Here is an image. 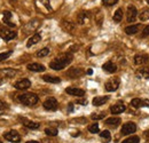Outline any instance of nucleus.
I'll return each instance as SVG.
<instances>
[{
  "label": "nucleus",
  "instance_id": "obj_1",
  "mask_svg": "<svg viewBox=\"0 0 149 143\" xmlns=\"http://www.w3.org/2000/svg\"><path fill=\"white\" fill-rule=\"evenodd\" d=\"M72 58H74V56H72V54L71 53L61 54V55L56 56L55 58L49 63V67H51V69L56 70V71H58V70H63L65 67H68V65L71 63Z\"/></svg>",
  "mask_w": 149,
  "mask_h": 143
},
{
  "label": "nucleus",
  "instance_id": "obj_2",
  "mask_svg": "<svg viewBox=\"0 0 149 143\" xmlns=\"http://www.w3.org/2000/svg\"><path fill=\"white\" fill-rule=\"evenodd\" d=\"M19 101L22 104H24V106L32 107V106L37 104L39 99H38L37 95L33 94V93H24V94H22V95L19 96Z\"/></svg>",
  "mask_w": 149,
  "mask_h": 143
},
{
  "label": "nucleus",
  "instance_id": "obj_3",
  "mask_svg": "<svg viewBox=\"0 0 149 143\" xmlns=\"http://www.w3.org/2000/svg\"><path fill=\"white\" fill-rule=\"evenodd\" d=\"M0 37L6 41H10V40H13L17 37V32L13 31V30H9L7 28H1L0 29Z\"/></svg>",
  "mask_w": 149,
  "mask_h": 143
},
{
  "label": "nucleus",
  "instance_id": "obj_4",
  "mask_svg": "<svg viewBox=\"0 0 149 143\" xmlns=\"http://www.w3.org/2000/svg\"><path fill=\"white\" fill-rule=\"evenodd\" d=\"M119 84H120L119 78L113 77V78H110V79L106 83L104 87H106V90H108V92H115V90L119 87Z\"/></svg>",
  "mask_w": 149,
  "mask_h": 143
},
{
  "label": "nucleus",
  "instance_id": "obj_5",
  "mask_svg": "<svg viewBox=\"0 0 149 143\" xmlns=\"http://www.w3.org/2000/svg\"><path fill=\"white\" fill-rule=\"evenodd\" d=\"M3 136H5V139H6L7 141H9V142H13V143L21 142V135H19L15 129H12V131L7 132Z\"/></svg>",
  "mask_w": 149,
  "mask_h": 143
},
{
  "label": "nucleus",
  "instance_id": "obj_6",
  "mask_svg": "<svg viewBox=\"0 0 149 143\" xmlns=\"http://www.w3.org/2000/svg\"><path fill=\"white\" fill-rule=\"evenodd\" d=\"M136 16H138V9L135 8L134 5H130L127 7V12H126V19H127V22H130V23L134 22Z\"/></svg>",
  "mask_w": 149,
  "mask_h": 143
},
{
  "label": "nucleus",
  "instance_id": "obj_7",
  "mask_svg": "<svg viewBox=\"0 0 149 143\" xmlns=\"http://www.w3.org/2000/svg\"><path fill=\"white\" fill-rule=\"evenodd\" d=\"M44 108L46 109V110H49V111H55L57 107H58V103H57V101H56L55 97H49V99H47L45 102H44Z\"/></svg>",
  "mask_w": 149,
  "mask_h": 143
},
{
  "label": "nucleus",
  "instance_id": "obj_8",
  "mask_svg": "<svg viewBox=\"0 0 149 143\" xmlns=\"http://www.w3.org/2000/svg\"><path fill=\"white\" fill-rule=\"evenodd\" d=\"M125 110H126V106L123 102H118V103H116V104H113V106L110 107V112H111L112 115L123 113Z\"/></svg>",
  "mask_w": 149,
  "mask_h": 143
},
{
  "label": "nucleus",
  "instance_id": "obj_9",
  "mask_svg": "<svg viewBox=\"0 0 149 143\" xmlns=\"http://www.w3.org/2000/svg\"><path fill=\"white\" fill-rule=\"evenodd\" d=\"M136 131V125L133 123H126L125 125H123L122 127V134L123 135H130L133 134Z\"/></svg>",
  "mask_w": 149,
  "mask_h": 143
},
{
  "label": "nucleus",
  "instance_id": "obj_10",
  "mask_svg": "<svg viewBox=\"0 0 149 143\" xmlns=\"http://www.w3.org/2000/svg\"><path fill=\"white\" fill-rule=\"evenodd\" d=\"M14 86H15L16 90H28V88H30V86H31V81H30L29 79H21V80L15 83Z\"/></svg>",
  "mask_w": 149,
  "mask_h": 143
},
{
  "label": "nucleus",
  "instance_id": "obj_11",
  "mask_svg": "<svg viewBox=\"0 0 149 143\" xmlns=\"http://www.w3.org/2000/svg\"><path fill=\"white\" fill-rule=\"evenodd\" d=\"M131 106L135 109L142 107H149V100H141V99H133L131 101Z\"/></svg>",
  "mask_w": 149,
  "mask_h": 143
},
{
  "label": "nucleus",
  "instance_id": "obj_12",
  "mask_svg": "<svg viewBox=\"0 0 149 143\" xmlns=\"http://www.w3.org/2000/svg\"><path fill=\"white\" fill-rule=\"evenodd\" d=\"M2 21H3V23L5 24H7L8 26H10V28H15V23H13V21H12V17H13V14L9 12V10H5L3 13H2Z\"/></svg>",
  "mask_w": 149,
  "mask_h": 143
},
{
  "label": "nucleus",
  "instance_id": "obj_13",
  "mask_svg": "<svg viewBox=\"0 0 149 143\" xmlns=\"http://www.w3.org/2000/svg\"><path fill=\"white\" fill-rule=\"evenodd\" d=\"M21 121H22L23 125L25 126L26 128H29V129H38V128L40 127V124H39V123L31 121V120H29V119H26V118H21Z\"/></svg>",
  "mask_w": 149,
  "mask_h": 143
},
{
  "label": "nucleus",
  "instance_id": "obj_14",
  "mask_svg": "<svg viewBox=\"0 0 149 143\" xmlns=\"http://www.w3.org/2000/svg\"><path fill=\"white\" fill-rule=\"evenodd\" d=\"M67 94H69V95H72V96H84L85 95V92L83 90H80V88H74V87H68L67 90Z\"/></svg>",
  "mask_w": 149,
  "mask_h": 143
},
{
  "label": "nucleus",
  "instance_id": "obj_15",
  "mask_svg": "<svg viewBox=\"0 0 149 143\" xmlns=\"http://www.w3.org/2000/svg\"><path fill=\"white\" fill-rule=\"evenodd\" d=\"M88 18H90V13H88V12L83 10V12H80V13L78 14L77 21H78V23H79V24H85V23L88 21Z\"/></svg>",
  "mask_w": 149,
  "mask_h": 143
},
{
  "label": "nucleus",
  "instance_id": "obj_16",
  "mask_svg": "<svg viewBox=\"0 0 149 143\" xmlns=\"http://www.w3.org/2000/svg\"><path fill=\"white\" fill-rule=\"evenodd\" d=\"M108 100H109V96H97V97H94L93 99V106L94 107L103 106Z\"/></svg>",
  "mask_w": 149,
  "mask_h": 143
},
{
  "label": "nucleus",
  "instance_id": "obj_17",
  "mask_svg": "<svg viewBox=\"0 0 149 143\" xmlns=\"http://www.w3.org/2000/svg\"><path fill=\"white\" fill-rule=\"evenodd\" d=\"M61 25H62L63 30L67 31V32H72V31L74 30V24L72 23V22H70V21L64 19V21H62Z\"/></svg>",
  "mask_w": 149,
  "mask_h": 143
},
{
  "label": "nucleus",
  "instance_id": "obj_18",
  "mask_svg": "<svg viewBox=\"0 0 149 143\" xmlns=\"http://www.w3.org/2000/svg\"><path fill=\"white\" fill-rule=\"evenodd\" d=\"M28 69L30 71H36V72L45 71V67L42 64H39V63H30V64H28Z\"/></svg>",
  "mask_w": 149,
  "mask_h": 143
},
{
  "label": "nucleus",
  "instance_id": "obj_19",
  "mask_svg": "<svg viewBox=\"0 0 149 143\" xmlns=\"http://www.w3.org/2000/svg\"><path fill=\"white\" fill-rule=\"evenodd\" d=\"M102 69H103L104 71L109 72V73H113V72H116V70H117V67H116V64L112 63V62H106V63L103 64Z\"/></svg>",
  "mask_w": 149,
  "mask_h": 143
},
{
  "label": "nucleus",
  "instance_id": "obj_20",
  "mask_svg": "<svg viewBox=\"0 0 149 143\" xmlns=\"http://www.w3.org/2000/svg\"><path fill=\"white\" fill-rule=\"evenodd\" d=\"M83 74V70L81 69H77V68H72V69H70L68 73H67V76L69 77V78H78V77H80Z\"/></svg>",
  "mask_w": 149,
  "mask_h": 143
},
{
  "label": "nucleus",
  "instance_id": "obj_21",
  "mask_svg": "<svg viewBox=\"0 0 149 143\" xmlns=\"http://www.w3.org/2000/svg\"><path fill=\"white\" fill-rule=\"evenodd\" d=\"M40 39H41V35L40 33H36V35H33L32 37H30V39L26 42V47H31L32 45L38 44L40 41Z\"/></svg>",
  "mask_w": 149,
  "mask_h": 143
},
{
  "label": "nucleus",
  "instance_id": "obj_22",
  "mask_svg": "<svg viewBox=\"0 0 149 143\" xmlns=\"http://www.w3.org/2000/svg\"><path fill=\"white\" fill-rule=\"evenodd\" d=\"M148 62V56L147 55H136L134 57V63L140 65V64H146Z\"/></svg>",
  "mask_w": 149,
  "mask_h": 143
},
{
  "label": "nucleus",
  "instance_id": "obj_23",
  "mask_svg": "<svg viewBox=\"0 0 149 143\" xmlns=\"http://www.w3.org/2000/svg\"><path fill=\"white\" fill-rule=\"evenodd\" d=\"M141 28V25L140 24H135V25H130V26H127V28H125V32L127 33V35H135L138 31H139V29Z\"/></svg>",
  "mask_w": 149,
  "mask_h": 143
},
{
  "label": "nucleus",
  "instance_id": "obj_24",
  "mask_svg": "<svg viewBox=\"0 0 149 143\" xmlns=\"http://www.w3.org/2000/svg\"><path fill=\"white\" fill-rule=\"evenodd\" d=\"M42 79L46 83H51V84H58V83H61V79L58 77H53V76H48V74L42 76Z\"/></svg>",
  "mask_w": 149,
  "mask_h": 143
},
{
  "label": "nucleus",
  "instance_id": "obj_25",
  "mask_svg": "<svg viewBox=\"0 0 149 143\" xmlns=\"http://www.w3.org/2000/svg\"><path fill=\"white\" fill-rule=\"evenodd\" d=\"M106 124L110 126H118L120 124V118H117V117H111V118H108L106 120Z\"/></svg>",
  "mask_w": 149,
  "mask_h": 143
},
{
  "label": "nucleus",
  "instance_id": "obj_26",
  "mask_svg": "<svg viewBox=\"0 0 149 143\" xmlns=\"http://www.w3.org/2000/svg\"><path fill=\"white\" fill-rule=\"evenodd\" d=\"M122 18H123V10H122V8H119V9H117V10L115 12L112 19H113V22L119 23V22L122 21Z\"/></svg>",
  "mask_w": 149,
  "mask_h": 143
},
{
  "label": "nucleus",
  "instance_id": "obj_27",
  "mask_svg": "<svg viewBox=\"0 0 149 143\" xmlns=\"http://www.w3.org/2000/svg\"><path fill=\"white\" fill-rule=\"evenodd\" d=\"M138 76H139L140 78L148 79L149 78V69H147V68H142V69L138 70Z\"/></svg>",
  "mask_w": 149,
  "mask_h": 143
},
{
  "label": "nucleus",
  "instance_id": "obj_28",
  "mask_svg": "<svg viewBox=\"0 0 149 143\" xmlns=\"http://www.w3.org/2000/svg\"><path fill=\"white\" fill-rule=\"evenodd\" d=\"M100 136H101V139H102L103 141H106V142H109V141L111 140V135H110V132H109V131H103V132L100 134Z\"/></svg>",
  "mask_w": 149,
  "mask_h": 143
},
{
  "label": "nucleus",
  "instance_id": "obj_29",
  "mask_svg": "<svg viewBox=\"0 0 149 143\" xmlns=\"http://www.w3.org/2000/svg\"><path fill=\"white\" fill-rule=\"evenodd\" d=\"M139 17H140V19L141 21H147L149 18V10L147 9V8H143L142 9V12H141V14L139 15Z\"/></svg>",
  "mask_w": 149,
  "mask_h": 143
},
{
  "label": "nucleus",
  "instance_id": "obj_30",
  "mask_svg": "<svg viewBox=\"0 0 149 143\" xmlns=\"http://www.w3.org/2000/svg\"><path fill=\"white\" fill-rule=\"evenodd\" d=\"M45 133H46L48 136H56L58 132H57L56 128H46V129H45Z\"/></svg>",
  "mask_w": 149,
  "mask_h": 143
},
{
  "label": "nucleus",
  "instance_id": "obj_31",
  "mask_svg": "<svg viewBox=\"0 0 149 143\" xmlns=\"http://www.w3.org/2000/svg\"><path fill=\"white\" fill-rule=\"evenodd\" d=\"M49 54V49L48 48H42V49H40L39 52H37V57H45V56H47Z\"/></svg>",
  "mask_w": 149,
  "mask_h": 143
},
{
  "label": "nucleus",
  "instance_id": "obj_32",
  "mask_svg": "<svg viewBox=\"0 0 149 143\" xmlns=\"http://www.w3.org/2000/svg\"><path fill=\"white\" fill-rule=\"evenodd\" d=\"M140 142V139L139 136H132V137H129L126 139L125 141H123L122 143H139Z\"/></svg>",
  "mask_w": 149,
  "mask_h": 143
},
{
  "label": "nucleus",
  "instance_id": "obj_33",
  "mask_svg": "<svg viewBox=\"0 0 149 143\" xmlns=\"http://www.w3.org/2000/svg\"><path fill=\"white\" fill-rule=\"evenodd\" d=\"M1 72H3V74L7 77H14L16 73L15 70H12V69H5V70H1Z\"/></svg>",
  "mask_w": 149,
  "mask_h": 143
},
{
  "label": "nucleus",
  "instance_id": "obj_34",
  "mask_svg": "<svg viewBox=\"0 0 149 143\" xmlns=\"http://www.w3.org/2000/svg\"><path fill=\"white\" fill-rule=\"evenodd\" d=\"M13 54L12 51H8V52H5V53H0V62H2V61H5L6 58H8L10 55Z\"/></svg>",
  "mask_w": 149,
  "mask_h": 143
},
{
  "label": "nucleus",
  "instance_id": "obj_35",
  "mask_svg": "<svg viewBox=\"0 0 149 143\" xmlns=\"http://www.w3.org/2000/svg\"><path fill=\"white\" fill-rule=\"evenodd\" d=\"M88 131H90L91 133H93V134H95V133H99V131H100L99 125H97V124H93V125H91V126H90V128H88Z\"/></svg>",
  "mask_w": 149,
  "mask_h": 143
},
{
  "label": "nucleus",
  "instance_id": "obj_36",
  "mask_svg": "<svg viewBox=\"0 0 149 143\" xmlns=\"http://www.w3.org/2000/svg\"><path fill=\"white\" fill-rule=\"evenodd\" d=\"M102 2H103V5H104V6L110 7V6L116 5V3L118 2V0H102Z\"/></svg>",
  "mask_w": 149,
  "mask_h": 143
},
{
  "label": "nucleus",
  "instance_id": "obj_37",
  "mask_svg": "<svg viewBox=\"0 0 149 143\" xmlns=\"http://www.w3.org/2000/svg\"><path fill=\"white\" fill-rule=\"evenodd\" d=\"M91 118L93 120H99V119H103L104 118V113H93L91 116Z\"/></svg>",
  "mask_w": 149,
  "mask_h": 143
},
{
  "label": "nucleus",
  "instance_id": "obj_38",
  "mask_svg": "<svg viewBox=\"0 0 149 143\" xmlns=\"http://www.w3.org/2000/svg\"><path fill=\"white\" fill-rule=\"evenodd\" d=\"M149 36V25H147L145 29H143V31H142V33H141V37L142 38H146V37Z\"/></svg>",
  "mask_w": 149,
  "mask_h": 143
},
{
  "label": "nucleus",
  "instance_id": "obj_39",
  "mask_svg": "<svg viewBox=\"0 0 149 143\" xmlns=\"http://www.w3.org/2000/svg\"><path fill=\"white\" fill-rule=\"evenodd\" d=\"M41 2L46 6V8H47L48 10H52V7H51V3H49V0H41Z\"/></svg>",
  "mask_w": 149,
  "mask_h": 143
},
{
  "label": "nucleus",
  "instance_id": "obj_40",
  "mask_svg": "<svg viewBox=\"0 0 149 143\" xmlns=\"http://www.w3.org/2000/svg\"><path fill=\"white\" fill-rule=\"evenodd\" d=\"M143 136H145V140L147 141V143H149V131H146L143 133Z\"/></svg>",
  "mask_w": 149,
  "mask_h": 143
},
{
  "label": "nucleus",
  "instance_id": "obj_41",
  "mask_svg": "<svg viewBox=\"0 0 149 143\" xmlns=\"http://www.w3.org/2000/svg\"><path fill=\"white\" fill-rule=\"evenodd\" d=\"M72 111H74V104L70 103V104H69V112H72Z\"/></svg>",
  "mask_w": 149,
  "mask_h": 143
},
{
  "label": "nucleus",
  "instance_id": "obj_42",
  "mask_svg": "<svg viewBox=\"0 0 149 143\" xmlns=\"http://www.w3.org/2000/svg\"><path fill=\"white\" fill-rule=\"evenodd\" d=\"M92 73H93V70H92V69H88V70H87V74H88V76H91Z\"/></svg>",
  "mask_w": 149,
  "mask_h": 143
},
{
  "label": "nucleus",
  "instance_id": "obj_43",
  "mask_svg": "<svg viewBox=\"0 0 149 143\" xmlns=\"http://www.w3.org/2000/svg\"><path fill=\"white\" fill-rule=\"evenodd\" d=\"M26 143H39V142H37V141H28Z\"/></svg>",
  "mask_w": 149,
  "mask_h": 143
},
{
  "label": "nucleus",
  "instance_id": "obj_44",
  "mask_svg": "<svg viewBox=\"0 0 149 143\" xmlns=\"http://www.w3.org/2000/svg\"><path fill=\"white\" fill-rule=\"evenodd\" d=\"M0 115H3V110H0Z\"/></svg>",
  "mask_w": 149,
  "mask_h": 143
},
{
  "label": "nucleus",
  "instance_id": "obj_45",
  "mask_svg": "<svg viewBox=\"0 0 149 143\" xmlns=\"http://www.w3.org/2000/svg\"><path fill=\"white\" fill-rule=\"evenodd\" d=\"M147 2H148V3H149V0H147Z\"/></svg>",
  "mask_w": 149,
  "mask_h": 143
},
{
  "label": "nucleus",
  "instance_id": "obj_46",
  "mask_svg": "<svg viewBox=\"0 0 149 143\" xmlns=\"http://www.w3.org/2000/svg\"><path fill=\"white\" fill-rule=\"evenodd\" d=\"M0 143H2V142H1V140H0Z\"/></svg>",
  "mask_w": 149,
  "mask_h": 143
}]
</instances>
